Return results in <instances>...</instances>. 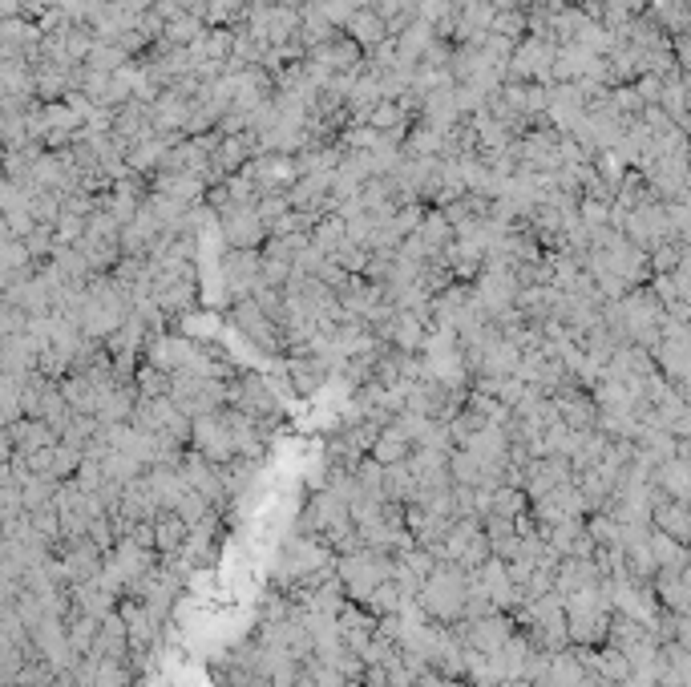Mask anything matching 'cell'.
I'll list each match as a JSON object with an SVG mask.
<instances>
[{
  "label": "cell",
  "mask_w": 691,
  "mask_h": 687,
  "mask_svg": "<svg viewBox=\"0 0 691 687\" xmlns=\"http://www.w3.org/2000/svg\"><path fill=\"white\" fill-rule=\"evenodd\" d=\"M659 102H663V110H667L671 118H683V110H687V89H683L679 81H667L663 93H659Z\"/></svg>",
  "instance_id": "obj_22"
},
{
  "label": "cell",
  "mask_w": 691,
  "mask_h": 687,
  "mask_svg": "<svg viewBox=\"0 0 691 687\" xmlns=\"http://www.w3.org/2000/svg\"><path fill=\"white\" fill-rule=\"evenodd\" d=\"M481 586H485V595L493 599V607L498 611H522L526 607V595H522V586L510 578V566L502 558H489L481 570H477Z\"/></svg>",
  "instance_id": "obj_9"
},
{
  "label": "cell",
  "mask_w": 691,
  "mask_h": 687,
  "mask_svg": "<svg viewBox=\"0 0 691 687\" xmlns=\"http://www.w3.org/2000/svg\"><path fill=\"white\" fill-rule=\"evenodd\" d=\"M231 320H235V328H239L255 348H263L267 356H275V352L287 348V336H283L279 320H271L255 300H239V304L231 308Z\"/></svg>",
  "instance_id": "obj_6"
},
{
  "label": "cell",
  "mask_w": 691,
  "mask_h": 687,
  "mask_svg": "<svg viewBox=\"0 0 691 687\" xmlns=\"http://www.w3.org/2000/svg\"><path fill=\"white\" fill-rule=\"evenodd\" d=\"M154 534H158V554H162V558L182 554L186 542H190V526L182 522L178 510H162V514L154 518Z\"/></svg>",
  "instance_id": "obj_17"
},
{
  "label": "cell",
  "mask_w": 691,
  "mask_h": 687,
  "mask_svg": "<svg viewBox=\"0 0 691 687\" xmlns=\"http://www.w3.org/2000/svg\"><path fill=\"white\" fill-rule=\"evenodd\" d=\"M461 639H465L469 651L498 655V651L514 639V623H510L502 611H493V615H485V619H477V623H465V619H461Z\"/></svg>",
  "instance_id": "obj_8"
},
{
  "label": "cell",
  "mask_w": 691,
  "mask_h": 687,
  "mask_svg": "<svg viewBox=\"0 0 691 687\" xmlns=\"http://www.w3.org/2000/svg\"><path fill=\"white\" fill-rule=\"evenodd\" d=\"M465 599H469V570L457 566V562H441L429 582L421 586V611L433 619V623H461L465 619Z\"/></svg>",
  "instance_id": "obj_1"
},
{
  "label": "cell",
  "mask_w": 691,
  "mask_h": 687,
  "mask_svg": "<svg viewBox=\"0 0 691 687\" xmlns=\"http://www.w3.org/2000/svg\"><path fill=\"white\" fill-rule=\"evenodd\" d=\"M655 485L663 489V494H667L671 502L691 506V465H687V461H679V457L663 461V465L655 469Z\"/></svg>",
  "instance_id": "obj_18"
},
{
  "label": "cell",
  "mask_w": 691,
  "mask_h": 687,
  "mask_svg": "<svg viewBox=\"0 0 691 687\" xmlns=\"http://www.w3.org/2000/svg\"><path fill=\"white\" fill-rule=\"evenodd\" d=\"M126 61H130V53H126L122 45H114V41H97L93 53H89V61H85V69H97V73H122Z\"/></svg>",
  "instance_id": "obj_21"
},
{
  "label": "cell",
  "mask_w": 691,
  "mask_h": 687,
  "mask_svg": "<svg viewBox=\"0 0 691 687\" xmlns=\"http://www.w3.org/2000/svg\"><path fill=\"white\" fill-rule=\"evenodd\" d=\"M190 445H194V453L211 457L215 465H231V461L239 457V445H235V429H231L227 409H223V413H211V417H199V421H194Z\"/></svg>",
  "instance_id": "obj_4"
},
{
  "label": "cell",
  "mask_w": 691,
  "mask_h": 687,
  "mask_svg": "<svg viewBox=\"0 0 691 687\" xmlns=\"http://www.w3.org/2000/svg\"><path fill=\"white\" fill-rule=\"evenodd\" d=\"M530 506V494H526V489H518V485H498V489H493V502H489V514H498V518H522V514H530L526 510ZM485 514V518H489Z\"/></svg>",
  "instance_id": "obj_20"
},
{
  "label": "cell",
  "mask_w": 691,
  "mask_h": 687,
  "mask_svg": "<svg viewBox=\"0 0 691 687\" xmlns=\"http://www.w3.org/2000/svg\"><path fill=\"white\" fill-rule=\"evenodd\" d=\"M231 409H239L243 417H255V421H271L275 417V397L259 376H239L231 384Z\"/></svg>",
  "instance_id": "obj_10"
},
{
  "label": "cell",
  "mask_w": 691,
  "mask_h": 687,
  "mask_svg": "<svg viewBox=\"0 0 691 687\" xmlns=\"http://www.w3.org/2000/svg\"><path fill=\"white\" fill-rule=\"evenodd\" d=\"M150 190L162 194V199L182 203V207H199L211 194V182L203 174H190V170H158L150 178Z\"/></svg>",
  "instance_id": "obj_7"
},
{
  "label": "cell",
  "mask_w": 691,
  "mask_h": 687,
  "mask_svg": "<svg viewBox=\"0 0 691 687\" xmlns=\"http://www.w3.org/2000/svg\"><path fill=\"white\" fill-rule=\"evenodd\" d=\"M651 550H655L659 570H687L691 566V550L679 538H671V534H663L655 526H651Z\"/></svg>",
  "instance_id": "obj_19"
},
{
  "label": "cell",
  "mask_w": 691,
  "mask_h": 687,
  "mask_svg": "<svg viewBox=\"0 0 691 687\" xmlns=\"http://www.w3.org/2000/svg\"><path fill=\"white\" fill-rule=\"evenodd\" d=\"M570 5H578V0H570Z\"/></svg>",
  "instance_id": "obj_25"
},
{
  "label": "cell",
  "mask_w": 691,
  "mask_h": 687,
  "mask_svg": "<svg viewBox=\"0 0 691 687\" xmlns=\"http://www.w3.org/2000/svg\"><path fill=\"white\" fill-rule=\"evenodd\" d=\"M655 595H659L663 611L691 615V566L687 570H659L655 574Z\"/></svg>",
  "instance_id": "obj_11"
},
{
  "label": "cell",
  "mask_w": 691,
  "mask_h": 687,
  "mask_svg": "<svg viewBox=\"0 0 691 687\" xmlns=\"http://www.w3.org/2000/svg\"><path fill=\"white\" fill-rule=\"evenodd\" d=\"M651 526L663 530V534H671V538H679L683 546H691V506L663 498V502L651 510Z\"/></svg>",
  "instance_id": "obj_16"
},
{
  "label": "cell",
  "mask_w": 691,
  "mask_h": 687,
  "mask_svg": "<svg viewBox=\"0 0 691 687\" xmlns=\"http://www.w3.org/2000/svg\"><path fill=\"white\" fill-rule=\"evenodd\" d=\"M336 578L344 582L348 599H360L368 603V595L376 591V586H384L392 578V570H397V554H380V550H356V554H344L336 558Z\"/></svg>",
  "instance_id": "obj_3"
},
{
  "label": "cell",
  "mask_w": 691,
  "mask_h": 687,
  "mask_svg": "<svg viewBox=\"0 0 691 687\" xmlns=\"http://www.w3.org/2000/svg\"><path fill=\"white\" fill-rule=\"evenodd\" d=\"M671 643H679L687 655H691V615H675V635Z\"/></svg>",
  "instance_id": "obj_23"
},
{
  "label": "cell",
  "mask_w": 691,
  "mask_h": 687,
  "mask_svg": "<svg viewBox=\"0 0 691 687\" xmlns=\"http://www.w3.org/2000/svg\"><path fill=\"white\" fill-rule=\"evenodd\" d=\"M332 372V360L324 356H291L287 364V376H291V388L300 392V397H308V392H316Z\"/></svg>",
  "instance_id": "obj_15"
},
{
  "label": "cell",
  "mask_w": 691,
  "mask_h": 687,
  "mask_svg": "<svg viewBox=\"0 0 691 687\" xmlns=\"http://www.w3.org/2000/svg\"><path fill=\"white\" fill-rule=\"evenodd\" d=\"M413 453H417V445H413V437H409L397 421H388V425L380 429L376 445H372V461H380L384 469H388V465H405Z\"/></svg>",
  "instance_id": "obj_13"
},
{
  "label": "cell",
  "mask_w": 691,
  "mask_h": 687,
  "mask_svg": "<svg viewBox=\"0 0 691 687\" xmlns=\"http://www.w3.org/2000/svg\"><path fill=\"white\" fill-rule=\"evenodd\" d=\"M364 53H376L384 41H388V21L376 13V9H356V17L348 21V29H344Z\"/></svg>",
  "instance_id": "obj_14"
},
{
  "label": "cell",
  "mask_w": 691,
  "mask_h": 687,
  "mask_svg": "<svg viewBox=\"0 0 691 687\" xmlns=\"http://www.w3.org/2000/svg\"><path fill=\"white\" fill-rule=\"evenodd\" d=\"M611 619H615V607H611L603 586L566 595V623H570V643L574 647H607Z\"/></svg>",
  "instance_id": "obj_2"
},
{
  "label": "cell",
  "mask_w": 691,
  "mask_h": 687,
  "mask_svg": "<svg viewBox=\"0 0 691 687\" xmlns=\"http://www.w3.org/2000/svg\"><path fill=\"white\" fill-rule=\"evenodd\" d=\"M679 65H687V69H691V37H683V41H679Z\"/></svg>",
  "instance_id": "obj_24"
},
{
  "label": "cell",
  "mask_w": 691,
  "mask_h": 687,
  "mask_svg": "<svg viewBox=\"0 0 691 687\" xmlns=\"http://www.w3.org/2000/svg\"><path fill=\"white\" fill-rule=\"evenodd\" d=\"M554 586L558 595H578V591H590V586H603V570L595 558H562Z\"/></svg>",
  "instance_id": "obj_12"
},
{
  "label": "cell",
  "mask_w": 691,
  "mask_h": 687,
  "mask_svg": "<svg viewBox=\"0 0 691 687\" xmlns=\"http://www.w3.org/2000/svg\"><path fill=\"white\" fill-rule=\"evenodd\" d=\"M219 231H223V243H227V251H259V243L263 239H271V227H267V219L259 215V207L251 203V207H231V211H223L219 215Z\"/></svg>",
  "instance_id": "obj_5"
}]
</instances>
